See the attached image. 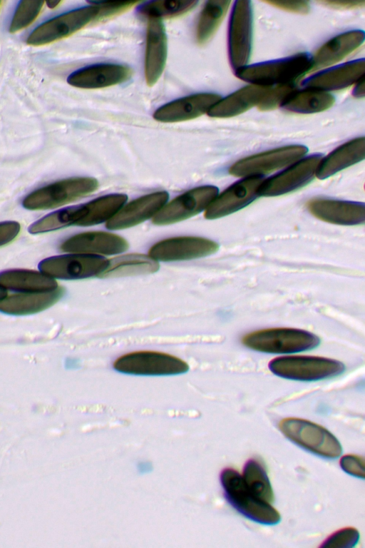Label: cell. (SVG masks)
<instances>
[{
	"label": "cell",
	"mask_w": 365,
	"mask_h": 548,
	"mask_svg": "<svg viewBox=\"0 0 365 548\" xmlns=\"http://www.w3.org/2000/svg\"><path fill=\"white\" fill-rule=\"evenodd\" d=\"M307 152L302 145H289L240 159L229 169L235 176L248 177L262 176L286 167L300 160Z\"/></svg>",
	"instance_id": "obj_11"
},
{
	"label": "cell",
	"mask_w": 365,
	"mask_h": 548,
	"mask_svg": "<svg viewBox=\"0 0 365 548\" xmlns=\"http://www.w3.org/2000/svg\"><path fill=\"white\" fill-rule=\"evenodd\" d=\"M274 375L289 380L317 381L341 375L344 365L338 360L316 356L291 355L276 357L268 364Z\"/></svg>",
	"instance_id": "obj_6"
},
{
	"label": "cell",
	"mask_w": 365,
	"mask_h": 548,
	"mask_svg": "<svg viewBox=\"0 0 365 548\" xmlns=\"http://www.w3.org/2000/svg\"><path fill=\"white\" fill-rule=\"evenodd\" d=\"M98 188V182L91 177H73L43 186L23 200V206L29 210L56 208L85 197Z\"/></svg>",
	"instance_id": "obj_4"
},
{
	"label": "cell",
	"mask_w": 365,
	"mask_h": 548,
	"mask_svg": "<svg viewBox=\"0 0 365 548\" xmlns=\"http://www.w3.org/2000/svg\"><path fill=\"white\" fill-rule=\"evenodd\" d=\"M365 138L359 137L344 143L322 158L316 171L319 179L327 178L337 172L364 159Z\"/></svg>",
	"instance_id": "obj_25"
},
{
	"label": "cell",
	"mask_w": 365,
	"mask_h": 548,
	"mask_svg": "<svg viewBox=\"0 0 365 548\" xmlns=\"http://www.w3.org/2000/svg\"><path fill=\"white\" fill-rule=\"evenodd\" d=\"M359 539V532L354 527H346L331 534L321 547L351 548L354 547Z\"/></svg>",
	"instance_id": "obj_36"
},
{
	"label": "cell",
	"mask_w": 365,
	"mask_h": 548,
	"mask_svg": "<svg viewBox=\"0 0 365 548\" xmlns=\"http://www.w3.org/2000/svg\"><path fill=\"white\" fill-rule=\"evenodd\" d=\"M252 3L247 0L235 1L228 28L229 59L235 71L247 66L252 51Z\"/></svg>",
	"instance_id": "obj_10"
},
{
	"label": "cell",
	"mask_w": 365,
	"mask_h": 548,
	"mask_svg": "<svg viewBox=\"0 0 365 548\" xmlns=\"http://www.w3.org/2000/svg\"><path fill=\"white\" fill-rule=\"evenodd\" d=\"M364 59H356L319 72L302 84L307 88L323 91L340 90L356 83L364 76Z\"/></svg>",
	"instance_id": "obj_23"
},
{
	"label": "cell",
	"mask_w": 365,
	"mask_h": 548,
	"mask_svg": "<svg viewBox=\"0 0 365 548\" xmlns=\"http://www.w3.org/2000/svg\"><path fill=\"white\" fill-rule=\"evenodd\" d=\"M334 101V96L326 91L306 88L302 91L295 90L281 106L293 113H314L329 108Z\"/></svg>",
	"instance_id": "obj_30"
},
{
	"label": "cell",
	"mask_w": 365,
	"mask_h": 548,
	"mask_svg": "<svg viewBox=\"0 0 365 548\" xmlns=\"http://www.w3.org/2000/svg\"><path fill=\"white\" fill-rule=\"evenodd\" d=\"M213 93H199L172 101L155 111L153 117L163 123H176L196 118L205 113L220 99Z\"/></svg>",
	"instance_id": "obj_20"
},
{
	"label": "cell",
	"mask_w": 365,
	"mask_h": 548,
	"mask_svg": "<svg viewBox=\"0 0 365 548\" xmlns=\"http://www.w3.org/2000/svg\"><path fill=\"white\" fill-rule=\"evenodd\" d=\"M214 186H202L177 196L165 205L153 218L155 225L175 223L191 218L205 210L218 195Z\"/></svg>",
	"instance_id": "obj_12"
},
{
	"label": "cell",
	"mask_w": 365,
	"mask_h": 548,
	"mask_svg": "<svg viewBox=\"0 0 365 548\" xmlns=\"http://www.w3.org/2000/svg\"><path fill=\"white\" fill-rule=\"evenodd\" d=\"M167 55L168 39L162 20L148 19L144 70L148 86H153L160 78L166 64Z\"/></svg>",
	"instance_id": "obj_21"
},
{
	"label": "cell",
	"mask_w": 365,
	"mask_h": 548,
	"mask_svg": "<svg viewBox=\"0 0 365 548\" xmlns=\"http://www.w3.org/2000/svg\"><path fill=\"white\" fill-rule=\"evenodd\" d=\"M108 263L109 260L101 255L71 253L46 258L38 268L53 278L80 280L99 277Z\"/></svg>",
	"instance_id": "obj_9"
},
{
	"label": "cell",
	"mask_w": 365,
	"mask_h": 548,
	"mask_svg": "<svg viewBox=\"0 0 365 548\" xmlns=\"http://www.w3.org/2000/svg\"><path fill=\"white\" fill-rule=\"evenodd\" d=\"M296 84H286L270 86L259 102L257 107L261 111H269L281 106L286 98L295 91Z\"/></svg>",
	"instance_id": "obj_35"
},
{
	"label": "cell",
	"mask_w": 365,
	"mask_h": 548,
	"mask_svg": "<svg viewBox=\"0 0 365 548\" xmlns=\"http://www.w3.org/2000/svg\"><path fill=\"white\" fill-rule=\"evenodd\" d=\"M341 469L347 474L358 478H364V460L353 455L343 456L340 460Z\"/></svg>",
	"instance_id": "obj_37"
},
{
	"label": "cell",
	"mask_w": 365,
	"mask_h": 548,
	"mask_svg": "<svg viewBox=\"0 0 365 548\" xmlns=\"http://www.w3.org/2000/svg\"><path fill=\"white\" fill-rule=\"evenodd\" d=\"M198 4L195 0H160L144 2L139 5V16L149 19L174 18L192 10Z\"/></svg>",
	"instance_id": "obj_32"
},
{
	"label": "cell",
	"mask_w": 365,
	"mask_h": 548,
	"mask_svg": "<svg viewBox=\"0 0 365 548\" xmlns=\"http://www.w3.org/2000/svg\"><path fill=\"white\" fill-rule=\"evenodd\" d=\"M128 243L123 237L104 231L78 233L64 240L60 245L62 251L89 255H115L125 251Z\"/></svg>",
	"instance_id": "obj_18"
},
{
	"label": "cell",
	"mask_w": 365,
	"mask_h": 548,
	"mask_svg": "<svg viewBox=\"0 0 365 548\" xmlns=\"http://www.w3.org/2000/svg\"><path fill=\"white\" fill-rule=\"evenodd\" d=\"M219 248L211 240L197 236H180L160 240L149 250L148 255L157 261L192 260L210 255Z\"/></svg>",
	"instance_id": "obj_15"
},
{
	"label": "cell",
	"mask_w": 365,
	"mask_h": 548,
	"mask_svg": "<svg viewBox=\"0 0 365 548\" xmlns=\"http://www.w3.org/2000/svg\"><path fill=\"white\" fill-rule=\"evenodd\" d=\"M0 285L4 289L20 293H41L58 288L54 278L27 269H11L0 272Z\"/></svg>",
	"instance_id": "obj_28"
},
{
	"label": "cell",
	"mask_w": 365,
	"mask_h": 548,
	"mask_svg": "<svg viewBox=\"0 0 365 548\" xmlns=\"http://www.w3.org/2000/svg\"><path fill=\"white\" fill-rule=\"evenodd\" d=\"M115 370L130 375L161 376L182 374L189 365L174 355L155 351H137L118 357L113 363Z\"/></svg>",
	"instance_id": "obj_8"
},
{
	"label": "cell",
	"mask_w": 365,
	"mask_h": 548,
	"mask_svg": "<svg viewBox=\"0 0 365 548\" xmlns=\"http://www.w3.org/2000/svg\"><path fill=\"white\" fill-rule=\"evenodd\" d=\"M61 1L51 0V1H48L46 3L48 8L54 9L57 7L61 4Z\"/></svg>",
	"instance_id": "obj_42"
},
{
	"label": "cell",
	"mask_w": 365,
	"mask_h": 548,
	"mask_svg": "<svg viewBox=\"0 0 365 548\" xmlns=\"http://www.w3.org/2000/svg\"><path fill=\"white\" fill-rule=\"evenodd\" d=\"M322 156L314 154L300 159L284 171L264 179L260 185V196H277L296 191L314 178Z\"/></svg>",
	"instance_id": "obj_13"
},
{
	"label": "cell",
	"mask_w": 365,
	"mask_h": 548,
	"mask_svg": "<svg viewBox=\"0 0 365 548\" xmlns=\"http://www.w3.org/2000/svg\"><path fill=\"white\" fill-rule=\"evenodd\" d=\"M307 208L314 216L330 223L355 225L365 220L364 203L315 198L307 202Z\"/></svg>",
	"instance_id": "obj_22"
},
{
	"label": "cell",
	"mask_w": 365,
	"mask_h": 548,
	"mask_svg": "<svg viewBox=\"0 0 365 548\" xmlns=\"http://www.w3.org/2000/svg\"><path fill=\"white\" fill-rule=\"evenodd\" d=\"M262 176L245 177L218 194L205 210L204 216L212 220L224 217L246 207L259 198Z\"/></svg>",
	"instance_id": "obj_14"
},
{
	"label": "cell",
	"mask_w": 365,
	"mask_h": 548,
	"mask_svg": "<svg viewBox=\"0 0 365 548\" xmlns=\"http://www.w3.org/2000/svg\"><path fill=\"white\" fill-rule=\"evenodd\" d=\"M63 294V289L59 287L49 292L14 294L0 300V311L15 315L36 313L53 305Z\"/></svg>",
	"instance_id": "obj_27"
},
{
	"label": "cell",
	"mask_w": 365,
	"mask_h": 548,
	"mask_svg": "<svg viewBox=\"0 0 365 548\" xmlns=\"http://www.w3.org/2000/svg\"><path fill=\"white\" fill-rule=\"evenodd\" d=\"M91 5L76 9L48 19L38 26L28 36L31 46H42L66 38L92 22H97L99 7Z\"/></svg>",
	"instance_id": "obj_7"
},
{
	"label": "cell",
	"mask_w": 365,
	"mask_h": 548,
	"mask_svg": "<svg viewBox=\"0 0 365 548\" xmlns=\"http://www.w3.org/2000/svg\"><path fill=\"white\" fill-rule=\"evenodd\" d=\"M20 225L16 221L0 223V246L12 241L20 231Z\"/></svg>",
	"instance_id": "obj_39"
},
{
	"label": "cell",
	"mask_w": 365,
	"mask_h": 548,
	"mask_svg": "<svg viewBox=\"0 0 365 548\" xmlns=\"http://www.w3.org/2000/svg\"><path fill=\"white\" fill-rule=\"evenodd\" d=\"M128 196L113 193L86 203L66 208L68 225L91 226L110 220L124 206Z\"/></svg>",
	"instance_id": "obj_16"
},
{
	"label": "cell",
	"mask_w": 365,
	"mask_h": 548,
	"mask_svg": "<svg viewBox=\"0 0 365 548\" xmlns=\"http://www.w3.org/2000/svg\"><path fill=\"white\" fill-rule=\"evenodd\" d=\"M5 297H6V289H4V288H2V287L0 285V300H1L2 299H4Z\"/></svg>",
	"instance_id": "obj_43"
},
{
	"label": "cell",
	"mask_w": 365,
	"mask_h": 548,
	"mask_svg": "<svg viewBox=\"0 0 365 548\" xmlns=\"http://www.w3.org/2000/svg\"><path fill=\"white\" fill-rule=\"evenodd\" d=\"M279 429L290 441L319 456L334 459L342 452L336 437L326 428L314 422L288 417L279 422Z\"/></svg>",
	"instance_id": "obj_5"
},
{
	"label": "cell",
	"mask_w": 365,
	"mask_h": 548,
	"mask_svg": "<svg viewBox=\"0 0 365 548\" xmlns=\"http://www.w3.org/2000/svg\"><path fill=\"white\" fill-rule=\"evenodd\" d=\"M312 57L307 53L253 65L235 71L236 76L252 84L263 86L296 84L304 75L312 71Z\"/></svg>",
	"instance_id": "obj_1"
},
{
	"label": "cell",
	"mask_w": 365,
	"mask_h": 548,
	"mask_svg": "<svg viewBox=\"0 0 365 548\" xmlns=\"http://www.w3.org/2000/svg\"><path fill=\"white\" fill-rule=\"evenodd\" d=\"M220 480L225 499L241 514L266 525H274L280 521L279 513L269 503L255 496L236 470L224 469Z\"/></svg>",
	"instance_id": "obj_2"
},
{
	"label": "cell",
	"mask_w": 365,
	"mask_h": 548,
	"mask_svg": "<svg viewBox=\"0 0 365 548\" xmlns=\"http://www.w3.org/2000/svg\"><path fill=\"white\" fill-rule=\"evenodd\" d=\"M230 4L231 1H206L199 14L195 29V39L199 45L207 44L212 38Z\"/></svg>",
	"instance_id": "obj_31"
},
{
	"label": "cell",
	"mask_w": 365,
	"mask_h": 548,
	"mask_svg": "<svg viewBox=\"0 0 365 548\" xmlns=\"http://www.w3.org/2000/svg\"><path fill=\"white\" fill-rule=\"evenodd\" d=\"M108 260L107 268L99 275L101 278L151 274L160 268L157 260L140 253L125 254Z\"/></svg>",
	"instance_id": "obj_29"
},
{
	"label": "cell",
	"mask_w": 365,
	"mask_h": 548,
	"mask_svg": "<svg viewBox=\"0 0 365 548\" xmlns=\"http://www.w3.org/2000/svg\"><path fill=\"white\" fill-rule=\"evenodd\" d=\"M169 198L167 191H160L140 196L123 206L106 222L109 230H120L135 226L150 218L165 205Z\"/></svg>",
	"instance_id": "obj_17"
},
{
	"label": "cell",
	"mask_w": 365,
	"mask_h": 548,
	"mask_svg": "<svg viewBox=\"0 0 365 548\" xmlns=\"http://www.w3.org/2000/svg\"><path fill=\"white\" fill-rule=\"evenodd\" d=\"M266 3L279 9L295 14H305L309 11V5L307 1H267Z\"/></svg>",
	"instance_id": "obj_38"
},
{
	"label": "cell",
	"mask_w": 365,
	"mask_h": 548,
	"mask_svg": "<svg viewBox=\"0 0 365 548\" xmlns=\"http://www.w3.org/2000/svg\"><path fill=\"white\" fill-rule=\"evenodd\" d=\"M242 342L256 351L288 354L312 350L319 345L320 340L307 330L277 328L250 333L242 338Z\"/></svg>",
	"instance_id": "obj_3"
},
{
	"label": "cell",
	"mask_w": 365,
	"mask_h": 548,
	"mask_svg": "<svg viewBox=\"0 0 365 548\" xmlns=\"http://www.w3.org/2000/svg\"><path fill=\"white\" fill-rule=\"evenodd\" d=\"M364 41V32L361 30L346 31L331 39L312 57V71L340 61L358 49Z\"/></svg>",
	"instance_id": "obj_24"
},
{
	"label": "cell",
	"mask_w": 365,
	"mask_h": 548,
	"mask_svg": "<svg viewBox=\"0 0 365 548\" xmlns=\"http://www.w3.org/2000/svg\"><path fill=\"white\" fill-rule=\"evenodd\" d=\"M132 75V69L125 65L97 64L73 72L68 77L67 82L79 88L98 89L124 83Z\"/></svg>",
	"instance_id": "obj_19"
},
{
	"label": "cell",
	"mask_w": 365,
	"mask_h": 548,
	"mask_svg": "<svg viewBox=\"0 0 365 548\" xmlns=\"http://www.w3.org/2000/svg\"><path fill=\"white\" fill-rule=\"evenodd\" d=\"M353 96L356 98H364V77L361 78L355 85L353 90Z\"/></svg>",
	"instance_id": "obj_41"
},
{
	"label": "cell",
	"mask_w": 365,
	"mask_h": 548,
	"mask_svg": "<svg viewBox=\"0 0 365 548\" xmlns=\"http://www.w3.org/2000/svg\"><path fill=\"white\" fill-rule=\"evenodd\" d=\"M43 4L42 1H21L11 19L9 32H18L31 24L39 15Z\"/></svg>",
	"instance_id": "obj_34"
},
{
	"label": "cell",
	"mask_w": 365,
	"mask_h": 548,
	"mask_svg": "<svg viewBox=\"0 0 365 548\" xmlns=\"http://www.w3.org/2000/svg\"><path fill=\"white\" fill-rule=\"evenodd\" d=\"M319 4L329 8L340 10L355 9L363 7L364 1H338V0H323L319 1Z\"/></svg>",
	"instance_id": "obj_40"
},
{
	"label": "cell",
	"mask_w": 365,
	"mask_h": 548,
	"mask_svg": "<svg viewBox=\"0 0 365 548\" xmlns=\"http://www.w3.org/2000/svg\"><path fill=\"white\" fill-rule=\"evenodd\" d=\"M270 86L252 84L220 99L207 112L210 117L230 118L257 106Z\"/></svg>",
	"instance_id": "obj_26"
},
{
	"label": "cell",
	"mask_w": 365,
	"mask_h": 548,
	"mask_svg": "<svg viewBox=\"0 0 365 548\" xmlns=\"http://www.w3.org/2000/svg\"><path fill=\"white\" fill-rule=\"evenodd\" d=\"M242 480L248 489L257 498L270 503L274 499L273 489L266 470L260 462L250 459L244 465Z\"/></svg>",
	"instance_id": "obj_33"
}]
</instances>
